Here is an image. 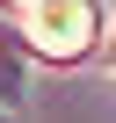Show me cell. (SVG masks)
<instances>
[{
	"label": "cell",
	"mask_w": 116,
	"mask_h": 123,
	"mask_svg": "<svg viewBox=\"0 0 116 123\" xmlns=\"http://www.w3.org/2000/svg\"><path fill=\"white\" fill-rule=\"evenodd\" d=\"M87 29H94V22H87V7H51V15H36V36H44L51 51H80V43H87Z\"/></svg>",
	"instance_id": "6da1fadb"
}]
</instances>
